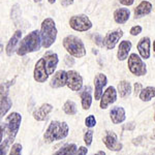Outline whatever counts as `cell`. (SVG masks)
<instances>
[{
	"label": "cell",
	"instance_id": "obj_1",
	"mask_svg": "<svg viewBox=\"0 0 155 155\" xmlns=\"http://www.w3.org/2000/svg\"><path fill=\"white\" fill-rule=\"evenodd\" d=\"M41 32L37 30H33L27 34L26 36L20 41L19 47L17 49V54L19 56H24V55L32 53V52H36L41 49Z\"/></svg>",
	"mask_w": 155,
	"mask_h": 155
},
{
	"label": "cell",
	"instance_id": "obj_2",
	"mask_svg": "<svg viewBox=\"0 0 155 155\" xmlns=\"http://www.w3.org/2000/svg\"><path fill=\"white\" fill-rule=\"evenodd\" d=\"M69 126L66 122L52 121L44 134V140L46 143L51 144L56 141H61L68 136Z\"/></svg>",
	"mask_w": 155,
	"mask_h": 155
},
{
	"label": "cell",
	"instance_id": "obj_3",
	"mask_svg": "<svg viewBox=\"0 0 155 155\" xmlns=\"http://www.w3.org/2000/svg\"><path fill=\"white\" fill-rule=\"evenodd\" d=\"M41 45L45 49H48L56 41L57 29L53 19L47 18L42 21L41 27Z\"/></svg>",
	"mask_w": 155,
	"mask_h": 155
},
{
	"label": "cell",
	"instance_id": "obj_4",
	"mask_svg": "<svg viewBox=\"0 0 155 155\" xmlns=\"http://www.w3.org/2000/svg\"><path fill=\"white\" fill-rule=\"evenodd\" d=\"M21 122L22 116L17 112H14V113L9 114L6 117V120L4 123H1V134L5 131L7 134L6 140H8V142L11 144L15 140L17 134H18L19 128L21 126Z\"/></svg>",
	"mask_w": 155,
	"mask_h": 155
},
{
	"label": "cell",
	"instance_id": "obj_5",
	"mask_svg": "<svg viewBox=\"0 0 155 155\" xmlns=\"http://www.w3.org/2000/svg\"><path fill=\"white\" fill-rule=\"evenodd\" d=\"M62 44H63V47L67 53L74 58H82L86 55L85 46L79 37L74 35H68L64 37Z\"/></svg>",
	"mask_w": 155,
	"mask_h": 155
},
{
	"label": "cell",
	"instance_id": "obj_6",
	"mask_svg": "<svg viewBox=\"0 0 155 155\" xmlns=\"http://www.w3.org/2000/svg\"><path fill=\"white\" fill-rule=\"evenodd\" d=\"M128 69L132 74L142 77L147 74V67L141 57L136 53H132L128 57Z\"/></svg>",
	"mask_w": 155,
	"mask_h": 155
},
{
	"label": "cell",
	"instance_id": "obj_7",
	"mask_svg": "<svg viewBox=\"0 0 155 155\" xmlns=\"http://www.w3.org/2000/svg\"><path fill=\"white\" fill-rule=\"evenodd\" d=\"M69 26L76 31L85 32L91 29L92 23L86 15H76L69 19Z\"/></svg>",
	"mask_w": 155,
	"mask_h": 155
},
{
	"label": "cell",
	"instance_id": "obj_8",
	"mask_svg": "<svg viewBox=\"0 0 155 155\" xmlns=\"http://www.w3.org/2000/svg\"><path fill=\"white\" fill-rule=\"evenodd\" d=\"M102 141H104L107 148L111 150V151H120V150H122V147H123V145L118 141L117 134L111 130H107L104 132Z\"/></svg>",
	"mask_w": 155,
	"mask_h": 155
},
{
	"label": "cell",
	"instance_id": "obj_9",
	"mask_svg": "<svg viewBox=\"0 0 155 155\" xmlns=\"http://www.w3.org/2000/svg\"><path fill=\"white\" fill-rule=\"evenodd\" d=\"M66 86L72 91H80L83 87V78L76 71H67Z\"/></svg>",
	"mask_w": 155,
	"mask_h": 155
},
{
	"label": "cell",
	"instance_id": "obj_10",
	"mask_svg": "<svg viewBox=\"0 0 155 155\" xmlns=\"http://www.w3.org/2000/svg\"><path fill=\"white\" fill-rule=\"evenodd\" d=\"M33 78L38 83H45V82L48 80L49 74H48V71H47L46 61H45L44 57L36 62L35 67H34V71H33Z\"/></svg>",
	"mask_w": 155,
	"mask_h": 155
},
{
	"label": "cell",
	"instance_id": "obj_11",
	"mask_svg": "<svg viewBox=\"0 0 155 155\" xmlns=\"http://www.w3.org/2000/svg\"><path fill=\"white\" fill-rule=\"evenodd\" d=\"M116 101H117L116 89H115V87L113 86H110V87H107V89L104 91V93L102 94L99 107H101V109L104 110V109H107L110 104H114Z\"/></svg>",
	"mask_w": 155,
	"mask_h": 155
},
{
	"label": "cell",
	"instance_id": "obj_12",
	"mask_svg": "<svg viewBox=\"0 0 155 155\" xmlns=\"http://www.w3.org/2000/svg\"><path fill=\"white\" fill-rule=\"evenodd\" d=\"M107 83V79L106 74H97L94 78V97L95 101H101L102 94H104V87Z\"/></svg>",
	"mask_w": 155,
	"mask_h": 155
},
{
	"label": "cell",
	"instance_id": "obj_13",
	"mask_svg": "<svg viewBox=\"0 0 155 155\" xmlns=\"http://www.w3.org/2000/svg\"><path fill=\"white\" fill-rule=\"evenodd\" d=\"M122 36H123V31L121 29H117L109 32L104 37V47L107 50H113Z\"/></svg>",
	"mask_w": 155,
	"mask_h": 155
},
{
	"label": "cell",
	"instance_id": "obj_14",
	"mask_svg": "<svg viewBox=\"0 0 155 155\" xmlns=\"http://www.w3.org/2000/svg\"><path fill=\"white\" fill-rule=\"evenodd\" d=\"M44 59H45V61H46V67H47V71H48L49 76L50 74H53L55 69H56V67H57V64H58V62H59L58 55L52 51H48L44 55Z\"/></svg>",
	"mask_w": 155,
	"mask_h": 155
},
{
	"label": "cell",
	"instance_id": "obj_15",
	"mask_svg": "<svg viewBox=\"0 0 155 155\" xmlns=\"http://www.w3.org/2000/svg\"><path fill=\"white\" fill-rule=\"evenodd\" d=\"M67 83V72L65 71H58L55 72L54 76L52 77L50 85L52 88H61V87L65 86Z\"/></svg>",
	"mask_w": 155,
	"mask_h": 155
},
{
	"label": "cell",
	"instance_id": "obj_16",
	"mask_svg": "<svg viewBox=\"0 0 155 155\" xmlns=\"http://www.w3.org/2000/svg\"><path fill=\"white\" fill-rule=\"evenodd\" d=\"M53 111V106L50 104H41L39 107L34 110L33 112V118L36 120V121H45L47 118H48L49 114Z\"/></svg>",
	"mask_w": 155,
	"mask_h": 155
},
{
	"label": "cell",
	"instance_id": "obj_17",
	"mask_svg": "<svg viewBox=\"0 0 155 155\" xmlns=\"http://www.w3.org/2000/svg\"><path fill=\"white\" fill-rule=\"evenodd\" d=\"M150 45H151V41H150V38L147 36L141 38L140 41L137 42V48L142 58H144V59L150 58Z\"/></svg>",
	"mask_w": 155,
	"mask_h": 155
},
{
	"label": "cell",
	"instance_id": "obj_18",
	"mask_svg": "<svg viewBox=\"0 0 155 155\" xmlns=\"http://www.w3.org/2000/svg\"><path fill=\"white\" fill-rule=\"evenodd\" d=\"M110 118L114 124H120L124 122L126 116L125 111L122 107H112L111 112H110Z\"/></svg>",
	"mask_w": 155,
	"mask_h": 155
},
{
	"label": "cell",
	"instance_id": "obj_19",
	"mask_svg": "<svg viewBox=\"0 0 155 155\" xmlns=\"http://www.w3.org/2000/svg\"><path fill=\"white\" fill-rule=\"evenodd\" d=\"M152 11V4L149 1H142L141 3L134 8V18H142L149 15Z\"/></svg>",
	"mask_w": 155,
	"mask_h": 155
},
{
	"label": "cell",
	"instance_id": "obj_20",
	"mask_svg": "<svg viewBox=\"0 0 155 155\" xmlns=\"http://www.w3.org/2000/svg\"><path fill=\"white\" fill-rule=\"evenodd\" d=\"M21 37H22V31L21 30H17V31L14 33V35L11 37L9 41L7 42V46H6V49H5L7 56H12V55L14 54L17 45L19 44Z\"/></svg>",
	"mask_w": 155,
	"mask_h": 155
},
{
	"label": "cell",
	"instance_id": "obj_21",
	"mask_svg": "<svg viewBox=\"0 0 155 155\" xmlns=\"http://www.w3.org/2000/svg\"><path fill=\"white\" fill-rule=\"evenodd\" d=\"M131 41H123L120 42L118 52H117V58L120 61H123L128 57V54L131 50Z\"/></svg>",
	"mask_w": 155,
	"mask_h": 155
},
{
	"label": "cell",
	"instance_id": "obj_22",
	"mask_svg": "<svg viewBox=\"0 0 155 155\" xmlns=\"http://www.w3.org/2000/svg\"><path fill=\"white\" fill-rule=\"evenodd\" d=\"M82 99V107L84 110H89L92 104V88L90 86H86L80 94Z\"/></svg>",
	"mask_w": 155,
	"mask_h": 155
},
{
	"label": "cell",
	"instance_id": "obj_23",
	"mask_svg": "<svg viewBox=\"0 0 155 155\" xmlns=\"http://www.w3.org/2000/svg\"><path fill=\"white\" fill-rule=\"evenodd\" d=\"M129 17H130V12L128 8L125 7H121L114 12V20L116 23L118 24H124L128 21Z\"/></svg>",
	"mask_w": 155,
	"mask_h": 155
},
{
	"label": "cell",
	"instance_id": "obj_24",
	"mask_svg": "<svg viewBox=\"0 0 155 155\" xmlns=\"http://www.w3.org/2000/svg\"><path fill=\"white\" fill-rule=\"evenodd\" d=\"M12 106V101L9 98L7 93H1V102H0V115L1 118L5 116V114L9 111V109Z\"/></svg>",
	"mask_w": 155,
	"mask_h": 155
},
{
	"label": "cell",
	"instance_id": "obj_25",
	"mask_svg": "<svg viewBox=\"0 0 155 155\" xmlns=\"http://www.w3.org/2000/svg\"><path fill=\"white\" fill-rule=\"evenodd\" d=\"M118 93L120 97L125 98L131 93V85L127 81H121L118 84Z\"/></svg>",
	"mask_w": 155,
	"mask_h": 155
},
{
	"label": "cell",
	"instance_id": "obj_26",
	"mask_svg": "<svg viewBox=\"0 0 155 155\" xmlns=\"http://www.w3.org/2000/svg\"><path fill=\"white\" fill-rule=\"evenodd\" d=\"M78 151V147L76 144H67L56 151L53 155H74Z\"/></svg>",
	"mask_w": 155,
	"mask_h": 155
},
{
	"label": "cell",
	"instance_id": "obj_27",
	"mask_svg": "<svg viewBox=\"0 0 155 155\" xmlns=\"http://www.w3.org/2000/svg\"><path fill=\"white\" fill-rule=\"evenodd\" d=\"M140 99L143 101H151L153 97H155V87L148 86L146 88L142 89L141 93L139 94Z\"/></svg>",
	"mask_w": 155,
	"mask_h": 155
},
{
	"label": "cell",
	"instance_id": "obj_28",
	"mask_svg": "<svg viewBox=\"0 0 155 155\" xmlns=\"http://www.w3.org/2000/svg\"><path fill=\"white\" fill-rule=\"evenodd\" d=\"M62 110L64 111V113L67 115H76L78 112L77 109V104H74L72 101H67L65 104H63Z\"/></svg>",
	"mask_w": 155,
	"mask_h": 155
},
{
	"label": "cell",
	"instance_id": "obj_29",
	"mask_svg": "<svg viewBox=\"0 0 155 155\" xmlns=\"http://www.w3.org/2000/svg\"><path fill=\"white\" fill-rule=\"evenodd\" d=\"M93 130L92 129H88L84 134V142L86 144V146L88 147L92 144V141H93Z\"/></svg>",
	"mask_w": 155,
	"mask_h": 155
},
{
	"label": "cell",
	"instance_id": "obj_30",
	"mask_svg": "<svg viewBox=\"0 0 155 155\" xmlns=\"http://www.w3.org/2000/svg\"><path fill=\"white\" fill-rule=\"evenodd\" d=\"M9 155H22V145L19 143L12 145Z\"/></svg>",
	"mask_w": 155,
	"mask_h": 155
},
{
	"label": "cell",
	"instance_id": "obj_31",
	"mask_svg": "<svg viewBox=\"0 0 155 155\" xmlns=\"http://www.w3.org/2000/svg\"><path fill=\"white\" fill-rule=\"evenodd\" d=\"M85 125H86L87 127H89V128H92V127L95 126L96 125L95 117H94L93 115H89V116L85 119Z\"/></svg>",
	"mask_w": 155,
	"mask_h": 155
},
{
	"label": "cell",
	"instance_id": "obj_32",
	"mask_svg": "<svg viewBox=\"0 0 155 155\" xmlns=\"http://www.w3.org/2000/svg\"><path fill=\"white\" fill-rule=\"evenodd\" d=\"M93 41H94V42H95V45H97L98 47H104V38L101 35V34H98V33L94 34Z\"/></svg>",
	"mask_w": 155,
	"mask_h": 155
},
{
	"label": "cell",
	"instance_id": "obj_33",
	"mask_svg": "<svg viewBox=\"0 0 155 155\" xmlns=\"http://www.w3.org/2000/svg\"><path fill=\"white\" fill-rule=\"evenodd\" d=\"M142 32V27L140 25H137V26H134L132 28L130 29V34L134 36H137L139 35L140 33Z\"/></svg>",
	"mask_w": 155,
	"mask_h": 155
},
{
	"label": "cell",
	"instance_id": "obj_34",
	"mask_svg": "<svg viewBox=\"0 0 155 155\" xmlns=\"http://www.w3.org/2000/svg\"><path fill=\"white\" fill-rule=\"evenodd\" d=\"M87 153H88V149H87L85 146H81L79 149H78L77 153L74 155H87Z\"/></svg>",
	"mask_w": 155,
	"mask_h": 155
},
{
	"label": "cell",
	"instance_id": "obj_35",
	"mask_svg": "<svg viewBox=\"0 0 155 155\" xmlns=\"http://www.w3.org/2000/svg\"><path fill=\"white\" fill-rule=\"evenodd\" d=\"M142 91V85L141 83H136L134 84V95H139Z\"/></svg>",
	"mask_w": 155,
	"mask_h": 155
},
{
	"label": "cell",
	"instance_id": "obj_36",
	"mask_svg": "<svg viewBox=\"0 0 155 155\" xmlns=\"http://www.w3.org/2000/svg\"><path fill=\"white\" fill-rule=\"evenodd\" d=\"M121 4H123V5L125 6H129V5H132L134 2V0H118Z\"/></svg>",
	"mask_w": 155,
	"mask_h": 155
},
{
	"label": "cell",
	"instance_id": "obj_37",
	"mask_svg": "<svg viewBox=\"0 0 155 155\" xmlns=\"http://www.w3.org/2000/svg\"><path fill=\"white\" fill-rule=\"evenodd\" d=\"M74 2V0H61V5L64 7H67L69 5H71Z\"/></svg>",
	"mask_w": 155,
	"mask_h": 155
},
{
	"label": "cell",
	"instance_id": "obj_38",
	"mask_svg": "<svg viewBox=\"0 0 155 155\" xmlns=\"http://www.w3.org/2000/svg\"><path fill=\"white\" fill-rule=\"evenodd\" d=\"M65 63H66L68 66H71V65H74V60L72 59L71 56H65Z\"/></svg>",
	"mask_w": 155,
	"mask_h": 155
},
{
	"label": "cell",
	"instance_id": "obj_39",
	"mask_svg": "<svg viewBox=\"0 0 155 155\" xmlns=\"http://www.w3.org/2000/svg\"><path fill=\"white\" fill-rule=\"evenodd\" d=\"M94 155H106V152H104V151H98V152H96Z\"/></svg>",
	"mask_w": 155,
	"mask_h": 155
},
{
	"label": "cell",
	"instance_id": "obj_40",
	"mask_svg": "<svg viewBox=\"0 0 155 155\" xmlns=\"http://www.w3.org/2000/svg\"><path fill=\"white\" fill-rule=\"evenodd\" d=\"M151 139L155 140V128L153 129V132H152V134H151Z\"/></svg>",
	"mask_w": 155,
	"mask_h": 155
},
{
	"label": "cell",
	"instance_id": "obj_41",
	"mask_svg": "<svg viewBox=\"0 0 155 155\" xmlns=\"http://www.w3.org/2000/svg\"><path fill=\"white\" fill-rule=\"evenodd\" d=\"M55 1H56V0H49V2L51 4H53V3H55Z\"/></svg>",
	"mask_w": 155,
	"mask_h": 155
},
{
	"label": "cell",
	"instance_id": "obj_42",
	"mask_svg": "<svg viewBox=\"0 0 155 155\" xmlns=\"http://www.w3.org/2000/svg\"><path fill=\"white\" fill-rule=\"evenodd\" d=\"M153 50H154V52H155V41L153 42Z\"/></svg>",
	"mask_w": 155,
	"mask_h": 155
},
{
	"label": "cell",
	"instance_id": "obj_43",
	"mask_svg": "<svg viewBox=\"0 0 155 155\" xmlns=\"http://www.w3.org/2000/svg\"><path fill=\"white\" fill-rule=\"evenodd\" d=\"M33 1H34V2H41V0H33Z\"/></svg>",
	"mask_w": 155,
	"mask_h": 155
},
{
	"label": "cell",
	"instance_id": "obj_44",
	"mask_svg": "<svg viewBox=\"0 0 155 155\" xmlns=\"http://www.w3.org/2000/svg\"><path fill=\"white\" fill-rule=\"evenodd\" d=\"M153 119H154V121H155V113H154V116H153Z\"/></svg>",
	"mask_w": 155,
	"mask_h": 155
}]
</instances>
